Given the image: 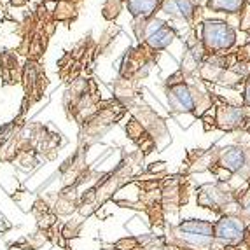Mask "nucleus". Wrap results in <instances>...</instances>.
<instances>
[{"instance_id":"nucleus-1","label":"nucleus","mask_w":250,"mask_h":250,"mask_svg":"<svg viewBox=\"0 0 250 250\" xmlns=\"http://www.w3.org/2000/svg\"><path fill=\"white\" fill-rule=\"evenodd\" d=\"M201 42L210 53H224L236 42V34L229 23L219 20L205 21L201 28Z\"/></svg>"},{"instance_id":"nucleus-2","label":"nucleus","mask_w":250,"mask_h":250,"mask_svg":"<svg viewBox=\"0 0 250 250\" xmlns=\"http://www.w3.org/2000/svg\"><path fill=\"white\" fill-rule=\"evenodd\" d=\"M177 234L184 240V243L194 249H210L215 240L213 236V224L201 219H189L177 226Z\"/></svg>"},{"instance_id":"nucleus-3","label":"nucleus","mask_w":250,"mask_h":250,"mask_svg":"<svg viewBox=\"0 0 250 250\" xmlns=\"http://www.w3.org/2000/svg\"><path fill=\"white\" fill-rule=\"evenodd\" d=\"M245 233L247 228L242 217L224 215L221 217V221H217L213 224V236H215V240L226 243V245H238L240 242H243Z\"/></svg>"},{"instance_id":"nucleus-4","label":"nucleus","mask_w":250,"mask_h":250,"mask_svg":"<svg viewBox=\"0 0 250 250\" xmlns=\"http://www.w3.org/2000/svg\"><path fill=\"white\" fill-rule=\"evenodd\" d=\"M229 201V192L219 186H203L198 191V205L203 208H213L215 212H221V208H224Z\"/></svg>"},{"instance_id":"nucleus-5","label":"nucleus","mask_w":250,"mask_h":250,"mask_svg":"<svg viewBox=\"0 0 250 250\" xmlns=\"http://www.w3.org/2000/svg\"><path fill=\"white\" fill-rule=\"evenodd\" d=\"M247 165V154L242 147L229 146L222 149L221 156H219V167L224 171H228V175H233L242 171Z\"/></svg>"},{"instance_id":"nucleus-6","label":"nucleus","mask_w":250,"mask_h":250,"mask_svg":"<svg viewBox=\"0 0 250 250\" xmlns=\"http://www.w3.org/2000/svg\"><path fill=\"white\" fill-rule=\"evenodd\" d=\"M170 107L177 112H192L194 110V96L186 84H175L168 89Z\"/></svg>"},{"instance_id":"nucleus-7","label":"nucleus","mask_w":250,"mask_h":250,"mask_svg":"<svg viewBox=\"0 0 250 250\" xmlns=\"http://www.w3.org/2000/svg\"><path fill=\"white\" fill-rule=\"evenodd\" d=\"M245 121V112L243 108L231 107V105H221L217 108V126L226 131L236 129Z\"/></svg>"},{"instance_id":"nucleus-8","label":"nucleus","mask_w":250,"mask_h":250,"mask_svg":"<svg viewBox=\"0 0 250 250\" xmlns=\"http://www.w3.org/2000/svg\"><path fill=\"white\" fill-rule=\"evenodd\" d=\"M161 9L163 13L170 14L171 18H180V20H188V21L194 14L192 0H163Z\"/></svg>"},{"instance_id":"nucleus-9","label":"nucleus","mask_w":250,"mask_h":250,"mask_svg":"<svg viewBox=\"0 0 250 250\" xmlns=\"http://www.w3.org/2000/svg\"><path fill=\"white\" fill-rule=\"evenodd\" d=\"M18 68V58L14 54L11 53H0V72H2V81H7L9 84H14V83H20L16 75Z\"/></svg>"},{"instance_id":"nucleus-10","label":"nucleus","mask_w":250,"mask_h":250,"mask_svg":"<svg viewBox=\"0 0 250 250\" xmlns=\"http://www.w3.org/2000/svg\"><path fill=\"white\" fill-rule=\"evenodd\" d=\"M173 39H175V32L165 25V26H161L159 30H156L154 34H150L146 41H147V44L152 47V49H165V47L170 46Z\"/></svg>"},{"instance_id":"nucleus-11","label":"nucleus","mask_w":250,"mask_h":250,"mask_svg":"<svg viewBox=\"0 0 250 250\" xmlns=\"http://www.w3.org/2000/svg\"><path fill=\"white\" fill-rule=\"evenodd\" d=\"M159 5V0H128V11L135 18H149Z\"/></svg>"},{"instance_id":"nucleus-12","label":"nucleus","mask_w":250,"mask_h":250,"mask_svg":"<svg viewBox=\"0 0 250 250\" xmlns=\"http://www.w3.org/2000/svg\"><path fill=\"white\" fill-rule=\"evenodd\" d=\"M243 5H245V0H208L207 2V7L215 11V13H242Z\"/></svg>"},{"instance_id":"nucleus-13","label":"nucleus","mask_w":250,"mask_h":250,"mask_svg":"<svg viewBox=\"0 0 250 250\" xmlns=\"http://www.w3.org/2000/svg\"><path fill=\"white\" fill-rule=\"evenodd\" d=\"M245 105L247 107H250V79L247 81V86H245Z\"/></svg>"},{"instance_id":"nucleus-14","label":"nucleus","mask_w":250,"mask_h":250,"mask_svg":"<svg viewBox=\"0 0 250 250\" xmlns=\"http://www.w3.org/2000/svg\"><path fill=\"white\" fill-rule=\"evenodd\" d=\"M11 4H13V5H18V7H20V5L26 4V0H11Z\"/></svg>"},{"instance_id":"nucleus-15","label":"nucleus","mask_w":250,"mask_h":250,"mask_svg":"<svg viewBox=\"0 0 250 250\" xmlns=\"http://www.w3.org/2000/svg\"><path fill=\"white\" fill-rule=\"evenodd\" d=\"M46 2H60V0H46Z\"/></svg>"},{"instance_id":"nucleus-16","label":"nucleus","mask_w":250,"mask_h":250,"mask_svg":"<svg viewBox=\"0 0 250 250\" xmlns=\"http://www.w3.org/2000/svg\"><path fill=\"white\" fill-rule=\"evenodd\" d=\"M249 184H250V179H249Z\"/></svg>"}]
</instances>
